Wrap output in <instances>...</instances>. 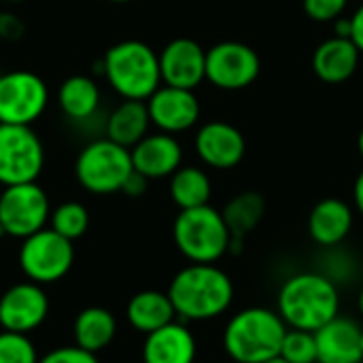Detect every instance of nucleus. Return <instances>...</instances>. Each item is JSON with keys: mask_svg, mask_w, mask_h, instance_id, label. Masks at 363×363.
I'll return each instance as SVG.
<instances>
[{"mask_svg": "<svg viewBox=\"0 0 363 363\" xmlns=\"http://www.w3.org/2000/svg\"><path fill=\"white\" fill-rule=\"evenodd\" d=\"M49 106V87L32 70L0 74V123L32 125Z\"/></svg>", "mask_w": 363, "mask_h": 363, "instance_id": "nucleus-9", "label": "nucleus"}, {"mask_svg": "<svg viewBox=\"0 0 363 363\" xmlns=\"http://www.w3.org/2000/svg\"><path fill=\"white\" fill-rule=\"evenodd\" d=\"M100 87L87 74H72L57 89V106L70 121H87L100 108Z\"/></svg>", "mask_w": 363, "mask_h": 363, "instance_id": "nucleus-22", "label": "nucleus"}, {"mask_svg": "<svg viewBox=\"0 0 363 363\" xmlns=\"http://www.w3.org/2000/svg\"><path fill=\"white\" fill-rule=\"evenodd\" d=\"M38 363H100L98 357L81 347H60L53 349L51 353H47L45 357H40Z\"/></svg>", "mask_w": 363, "mask_h": 363, "instance_id": "nucleus-31", "label": "nucleus"}, {"mask_svg": "<svg viewBox=\"0 0 363 363\" xmlns=\"http://www.w3.org/2000/svg\"><path fill=\"white\" fill-rule=\"evenodd\" d=\"M259 55L245 43L225 40L206 51V81L219 89H245L259 77Z\"/></svg>", "mask_w": 363, "mask_h": 363, "instance_id": "nucleus-11", "label": "nucleus"}, {"mask_svg": "<svg viewBox=\"0 0 363 363\" xmlns=\"http://www.w3.org/2000/svg\"><path fill=\"white\" fill-rule=\"evenodd\" d=\"M287 330L277 311L251 306L228 321L223 351L234 363H264L281 353Z\"/></svg>", "mask_w": 363, "mask_h": 363, "instance_id": "nucleus-3", "label": "nucleus"}, {"mask_svg": "<svg viewBox=\"0 0 363 363\" xmlns=\"http://www.w3.org/2000/svg\"><path fill=\"white\" fill-rule=\"evenodd\" d=\"M353 202H355L357 213L363 217V170L357 174L355 185H353Z\"/></svg>", "mask_w": 363, "mask_h": 363, "instance_id": "nucleus-35", "label": "nucleus"}, {"mask_svg": "<svg viewBox=\"0 0 363 363\" xmlns=\"http://www.w3.org/2000/svg\"><path fill=\"white\" fill-rule=\"evenodd\" d=\"M2 236H6V234H4V230H2V225H0V238H2Z\"/></svg>", "mask_w": 363, "mask_h": 363, "instance_id": "nucleus-41", "label": "nucleus"}, {"mask_svg": "<svg viewBox=\"0 0 363 363\" xmlns=\"http://www.w3.org/2000/svg\"><path fill=\"white\" fill-rule=\"evenodd\" d=\"M125 317L136 332H143L147 336V334L172 323L177 313H174V306H172L168 294L149 289V291L136 294L128 302Z\"/></svg>", "mask_w": 363, "mask_h": 363, "instance_id": "nucleus-23", "label": "nucleus"}, {"mask_svg": "<svg viewBox=\"0 0 363 363\" xmlns=\"http://www.w3.org/2000/svg\"><path fill=\"white\" fill-rule=\"evenodd\" d=\"M317 363H362V328L349 317H336L315 332Z\"/></svg>", "mask_w": 363, "mask_h": 363, "instance_id": "nucleus-17", "label": "nucleus"}, {"mask_svg": "<svg viewBox=\"0 0 363 363\" xmlns=\"http://www.w3.org/2000/svg\"><path fill=\"white\" fill-rule=\"evenodd\" d=\"M132 170L134 164H132L130 149L113 143L106 136L87 143L79 151L74 162V177L79 185L96 196H108L121 191Z\"/></svg>", "mask_w": 363, "mask_h": 363, "instance_id": "nucleus-6", "label": "nucleus"}, {"mask_svg": "<svg viewBox=\"0 0 363 363\" xmlns=\"http://www.w3.org/2000/svg\"><path fill=\"white\" fill-rule=\"evenodd\" d=\"M149 125H151V117H149L147 102L123 100L108 115L104 132H106V138H111L113 143L132 149L136 143H140L149 134Z\"/></svg>", "mask_w": 363, "mask_h": 363, "instance_id": "nucleus-21", "label": "nucleus"}, {"mask_svg": "<svg viewBox=\"0 0 363 363\" xmlns=\"http://www.w3.org/2000/svg\"><path fill=\"white\" fill-rule=\"evenodd\" d=\"M72 332H74V345L96 355L113 342L117 334V321L111 311L100 306H89L77 315Z\"/></svg>", "mask_w": 363, "mask_h": 363, "instance_id": "nucleus-25", "label": "nucleus"}, {"mask_svg": "<svg viewBox=\"0 0 363 363\" xmlns=\"http://www.w3.org/2000/svg\"><path fill=\"white\" fill-rule=\"evenodd\" d=\"M359 55L362 51L351 38L334 36L317 47L313 55V70L325 83H342L355 74Z\"/></svg>", "mask_w": 363, "mask_h": 363, "instance_id": "nucleus-20", "label": "nucleus"}, {"mask_svg": "<svg viewBox=\"0 0 363 363\" xmlns=\"http://www.w3.org/2000/svg\"><path fill=\"white\" fill-rule=\"evenodd\" d=\"M211 194L213 185L208 174L196 166H181L170 177V198L181 211L208 204Z\"/></svg>", "mask_w": 363, "mask_h": 363, "instance_id": "nucleus-26", "label": "nucleus"}, {"mask_svg": "<svg viewBox=\"0 0 363 363\" xmlns=\"http://www.w3.org/2000/svg\"><path fill=\"white\" fill-rule=\"evenodd\" d=\"M45 166V147L32 125L0 123V185L34 183Z\"/></svg>", "mask_w": 363, "mask_h": 363, "instance_id": "nucleus-7", "label": "nucleus"}, {"mask_svg": "<svg viewBox=\"0 0 363 363\" xmlns=\"http://www.w3.org/2000/svg\"><path fill=\"white\" fill-rule=\"evenodd\" d=\"M0 363H38V353L28 334H0Z\"/></svg>", "mask_w": 363, "mask_h": 363, "instance_id": "nucleus-29", "label": "nucleus"}, {"mask_svg": "<svg viewBox=\"0 0 363 363\" xmlns=\"http://www.w3.org/2000/svg\"><path fill=\"white\" fill-rule=\"evenodd\" d=\"M264 363H287L281 355H277V357H272V359H268V362H264Z\"/></svg>", "mask_w": 363, "mask_h": 363, "instance_id": "nucleus-38", "label": "nucleus"}, {"mask_svg": "<svg viewBox=\"0 0 363 363\" xmlns=\"http://www.w3.org/2000/svg\"><path fill=\"white\" fill-rule=\"evenodd\" d=\"M353 208L340 198H325L308 215V234L321 247H338L353 230Z\"/></svg>", "mask_w": 363, "mask_h": 363, "instance_id": "nucleus-19", "label": "nucleus"}, {"mask_svg": "<svg viewBox=\"0 0 363 363\" xmlns=\"http://www.w3.org/2000/svg\"><path fill=\"white\" fill-rule=\"evenodd\" d=\"M168 298L183 321H211L232 306L234 283L215 264H191L174 274Z\"/></svg>", "mask_w": 363, "mask_h": 363, "instance_id": "nucleus-1", "label": "nucleus"}, {"mask_svg": "<svg viewBox=\"0 0 363 363\" xmlns=\"http://www.w3.org/2000/svg\"><path fill=\"white\" fill-rule=\"evenodd\" d=\"M362 353H363V328H362Z\"/></svg>", "mask_w": 363, "mask_h": 363, "instance_id": "nucleus-42", "label": "nucleus"}, {"mask_svg": "<svg viewBox=\"0 0 363 363\" xmlns=\"http://www.w3.org/2000/svg\"><path fill=\"white\" fill-rule=\"evenodd\" d=\"M74 264L72 240L60 236L51 228L23 238L19 249V266L36 285H49L64 279Z\"/></svg>", "mask_w": 363, "mask_h": 363, "instance_id": "nucleus-8", "label": "nucleus"}, {"mask_svg": "<svg viewBox=\"0 0 363 363\" xmlns=\"http://www.w3.org/2000/svg\"><path fill=\"white\" fill-rule=\"evenodd\" d=\"M349 0H304V13L313 19V21H336L345 9H347Z\"/></svg>", "mask_w": 363, "mask_h": 363, "instance_id": "nucleus-30", "label": "nucleus"}, {"mask_svg": "<svg viewBox=\"0 0 363 363\" xmlns=\"http://www.w3.org/2000/svg\"><path fill=\"white\" fill-rule=\"evenodd\" d=\"M106 83L123 100L147 102L162 85L160 55L143 40H121L113 45L102 60Z\"/></svg>", "mask_w": 363, "mask_h": 363, "instance_id": "nucleus-4", "label": "nucleus"}, {"mask_svg": "<svg viewBox=\"0 0 363 363\" xmlns=\"http://www.w3.org/2000/svg\"><path fill=\"white\" fill-rule=\"evenodd\" d=\"M51 217L49 196L34 183L4 187L0 194V225L6 236L28 238L45 228Z\"/></svg>", "mask_w": 363, "mask_h": 363, "instance_id": "nucleus-10", "label": "nucleus"}, {"mask_svg": "<svg viewBox=\"0 0 363 363\" xmlns=\"http://www.w3.org/2000/svg\"><path fill=\"white\" fill-rule=\"evenodd\" d=\"M221 215L232 234V251H238L242 240L262 223L266 215V200L257 191H242L225 204Z\"/></svg>", "mask_w": 363, "mask_h": 363, "instance_id": "nucleus-24", "label": "nucleus"}, {"mask_svg": "<svg viewBox=\"0 0 363 363\" xmlns=\"http://www.w3.org/2000/svg\"><path fill=\"white\" fill-rule=\"evenodd\" d=\"M287 363H317V342H315V332H304V330H287L281 353Z\"/></svg>", "mask_w": 363, "mask_h": 363, "instance_id": "nucleus-28", "label": "nucleus"}, {"mask_svg": "<svg viewBox=\"0 0 363 363\" xmlns=\"http://www.w3.org/2000/svg\"><path fill=\"white\" fill-rule=\"evenodd\" d=\"M162 83L196 89L206 79V51L191 38H174L160 53Z\"/></svg>", "mask_w": 363, "mask_h": 363, "instance_id": "nucleus-14", "label": "nucleus"}, {"mask_svg": "<svg viewBox=\"0 0 363 363\" xmlns=\"http://www.w3.org/2000/svg\"><path fill=\"white\" fill-rule=\"evenodd\" d=\"M49 315V298L36 283H17L0 296V325L6 332L30 334Z\"/></svg>", "mask_w": 363, "mask_h": 363, "instance_id": "nucleus-12", "label": "nucleus"}, {"mask_svg": "<svg viewBox=\"0 0 363 363\" xmlns=\"http://www.w3.org/2000/svg\"><path fill=\"white\" fill-rule=\"evenodd\" d=\"M196 151L206 166L217 170H230L242 162L247 143L238 128L225 121H211L198 130Z\"/></svg>", "mask_w": 363, "mask_h": 363, "instance_id": "nucleus-15", "label": "nucleus"}, {"mask_svg": "<svg viewBox=\"0 0 363 363\" xmlns=\"http://www.w3.org/2000/svg\"><path fill=\"white\" fill-rule=\"evenodd\" d=\"M357 308H359V313H362L363 317V287L362 291H359V298H357Z\"/></svg>", "mask_w": 363, "mask_h": 363, "instance_id": "nucleus-37", "label": "nucleus"}, {"mask_svg": "<svg viewBox=\"0 0 363 363\" xmlns=\"http://www.w3.org/2000/svg\"><path fill=\"white\" fill-rule=\"evenodd\" d=\"M23 34V23L11 15V13H2L0 15V36L2 38H9V40H15Z\"/></svg>", "mask_w": 363, "mask_h": 363, "instance_id": "nucleus-32", "label": "nucleus"}, {"mask_svg": "<svg viewBox=\"0 0 363 363\" xmlns=\"http://www.w3.org/2000/svg\"><path fill=\"white\" fill-rule=\"evenodd\" d=\"M357 147H359V155H362L363 160V128L362 132H359V138H357Z\"/></svg>", "mask_w": 363, "mask_h": 363, "instance_id": "nucleus-36", "label": "nucleus"}, {"mask_svg": "<svg viewBox=\"0 0 363 363\" xmlns=\"http://www.w3.org/2000/svg\"><path fill=\"white\" fill-rule=\"evenodd\" d=\"M351 40L357 45V49L363 53V4L351 17Z\"/></svg>", "mask_w": 363, "mask_h": 363, "instance_id": "nucleus-34", "label": "nucleus"}, {"mask_svg": "<svg viewBox=\"0 0 363 363\" xmlns=\"http://www.w3.org/2000/svg\"><path fill=\"white\" fill-rule=\"evenodd\" d=\"M172 238L191 264H215L232 251V234L221 211L211 204L181 211L172 225Z\"/></svg>", "mask_w": 363, "mask_h": 363, "instance_id": "nucleus-5", "label": "nucleus"}, {"mask_svg": "<svg viewBox=\"0 0 363 363\" xmlns=\"http://www.w3.org/2000/svg\"><path fill=\"white\" fill-rule=\"evenodd\" d=\"M277 313L291 330L317 332L340 315L338 287L321 272L291 274L279 289Z\"/></svg>", "mask_w": 363, "mask_h": 363, "instance_id": "nucleus-2", "label": "nucleus"}, {"mask_svg": "<svg viewBox=\"0 0 363 363\" xmlns=\"http://www.w3.org/2000/svg\"><path fill=\"white\" fill-rule=\"evenodd\" d=\"M151 123L166 134L187 132L200 119V102L194 89H181L172 85H160L147 100Z\"/></svg>", "mask_w": 363, "mask_h": 363, "instance_id": "nucleus-13", "label": "nucleus"}, {"mask_svg": "<svg viewBox=\"0 0 363 363\" xmlns=\"http://www.w3.org/2000/svg\"><path fill=\"white\" fill-rule=\"evenodd\" d=\"M51 230L68 240L81 238L89 228V213L81 202H62L57 208L51 211Z\"/></svg>", "mask_w": 363, "mask_h": 363, "instance_id": "nucleus-27", "label": "nucleus"}, {"mask_svg": "<svg viewBox=\"0 0 363 363\" xmlns=\"http://www.w3.org/2000/svg\"><path fill=\"white\" fill-rule=\"evenodd\" d=\"M130 153L134 170L147 177L149 181L172 177L183 162V149L179 140L166 132L147 134L140 143H136L130 149Z\"/></svg>", "mask_w": 363, "mask_h": 363, "instance_id": "nucleus-16", "label": "nucleus"}, {"mask_svg": "<svg viewBox=\"0 0 363 363\" xmlns=\"http://www.w3.org/2000/svg\"><path fill=\"white\" fill-rule=\"evenodd\" d=\"M0 2H6V4H19V2H26V0H0Z\"/></svg>", "mask_w": 363, "mask_h": 363, "instance_id": "nucleus-39", "label": "nucleus"}, {"mask_svg": "<svg viewBox=\"0 0 363 363\" xmlns=\"http://www.w3.org/2000/svg\"><path fill=\"white\" fill-rule=\"evenodd\" d=\"M147 185H149V179L143 177L140 172L132 170V174L125 179L121 191H123L125 196H130V198H138V196H143V194L147 191Z\"/></svg>", "mask_w": 363, "mask_h": 363, "instance_id": "nucleus-33", "label": "nucleus"}, {"mask_svg": "<svg viewBox=\"0 0 363 363\" xmlns=\"http://www.w3.org/2000/svg\"><path fill=\"white\" fill-rule=\"evenodd\" d=\"M106 2H115V4H123V2H132V0H106Z\"/></svg>", "mask_w": 363, "mask_h": 363, "instance_id": "nucleus-40", "label": "nucleus"}, {"mask_svg": "<svg viewBox=\"0 0 363 363\" xmlns=\"http://www.w3.org/2000/svg\"><path fill=\"white\" fill-rule=\"evenodd\" d=\"M198 345L189 328L181 321H172L151 334L143 345L145 363H194Z\"/></svg>", "mask_w": 363, "mask_h": 363, "instance_id": "nucleus-18", "label": "nucleus"}]
</instances>
